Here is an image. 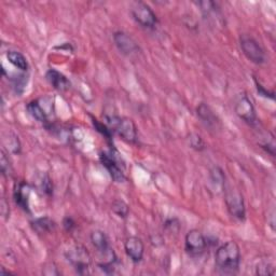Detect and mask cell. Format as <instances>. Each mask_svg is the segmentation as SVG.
Masks as SVG:
<instances>
[{
    "label": "cell",
    "instance_id": "6da1fadb",
    "mask_svg": "<svg viewBox=\"0 0 276 276\" xmlns=\"http://www.w3.org/2000/svg\"><path fill=\"white\" fill-rule=\"evenodd\" d=\"M215 262L218 270L224 274L238 272L241 262V249L234 241H230L217 249Z\"/></svg>",
    "mask_w": 276,
    "mask_h": 276
},
{
    "label": "cell",
    "instance_id": "7a4b0ae2",
    "mask_svg": "<svg viewBox=\"0 0 276 276\" xmlns=\"http://www.w3.org/2000/svg\"><path fill=\"white\" fill-rule=\"evenodd\" d=\"M106 122L108 128L112 132H116L125 141L133 143L137 140V128L133 120L117 116H107Z\"/></svg>",
    "mask_w": 276,
    "mask_h": 276
},
{
    "label": "cell",
    "instance_id": "3957f363",
    "mask_svg": "<svg viewBox=\"0 0 276 276\" xmlns=\"http://www.w3.org/2000/svg\"><path fill=\"white\" fill-rule=\"evenodd\" d=\"M224 197H226V204L228 207V210L234 218L239 220H244L246 216V209L244 204L243 195L241 194L238 189H235L232 186H226L224 183Z\"/></svg>",
    "mask_w": 276,
    "mask_h": 276
},
{
    "label": "cell",
    "instance_id": "277c9868",
    "mask_svg": "<svg viewBox=\"0 0 276 276\" xmlns=\"http://www.w3.org/2000/svg\"><path fill=\"white\" fill-rule=\"evenodd\" d=\"M240 45L244 55L250 62L255 63L257 65L264 64L267 62L266 52L256 39L248 36V34H242L240 38Z\"/></svg>",
    "mask_w": 276,
    "mask_h": 276
},
{
    "label": "cell",
    "instance_id": "5b68a950",
    "mask_svg": "<svg viewBox=\"0 0 276 276\" xmlns=\"http://www.w3.org/2000/svg\"><path fill=\"white\" fill-rule=\"evenodd\" d=\"M67 260L70 262L74 270L79 274H86L89 272L91 257L89 251L81 245H74L66 251Z\"/></svg>",
    "mask_w": 276,
    "mask_h": 276
},
{
    "label": "cell",
    "instance_id": "8992f818",
    "mask_svg": "<svg viewBox=\"0 0 276 276\" xmlns=\"http://www.w3.org/2000/svg\"><path fill=\"white\" fill-rule=\"evenodd\" d=\"M134 20L145 28H154L158 23L157 15L149 5L142 1H136L131 7Z\"/></svg>",
    "mask_w": 276,
    "mask_h": 276
},
{
    "label": "cell",
    "instance_id": "52a82bcc",
    "mask_svg": "<svg viewBox=\"0 0 276 276\" xmlns=\"http://www.w3.org/2000/svg\"><path fill=\"white\" fill-rule=\"evenodd\" d=\"M234 109L240 119L243 120L247 124L255 126L258 123L255 107L252 105L251 101L247 97V95L241 94L239 96L237 103H235Z\"/></svg>",
    "mask_w": 276,
    "mask_h": 276
},
{
    "label": "cell",
    "instance_id": "ba28073f",
    "mask_svg": "<svg viewBox=\"0 0 276 276\" xmlns=\"http://www.w3.org/2000/svg\"><path fill=\"white\" fill-rule=\"evenodd\" d=\"M185 245L188 254L192 256H199L205 251L207 246V241L204 235L202 234V232L199 231V230L193 229V230H190V231L187 233Z\"/></svg>",
    "mask_w": 276,
    "mask_h": 276
},
{
    "label": "cell",
    "instance_id": "9c48e42d",
    "mask_svg": "<svg viewBox=\"0 0 276 276\" xmlns=\"http://www.w3.org/2000/svg\"><path fill=\"white\" fill-rule=\"evenodd\" d=\"M100 159L103 166H105L106 170L109 172V175L111 176V178L114 181L123 182L125 180L124 172L122 170H121L117 160L114 159L113 155L111 157L110 154H108L106 152H102L100 155Z\"/></svg>",
    "mask_w": 276,
    "mask_h": 276
},
{
    "label": "cell",
    "instance_id": "30bf717a",
    "mask_svg": "<svg viewBox=\"0 0 276 276\" xmlns=\"http://www.w3.org/2000/svg\"><path fill=\"white\" fill-rule=\"evenodd\" d=\"M125 252L133 262H139L143 257L145 251V245L143 242L137 237H131L125 241L124 244Z\"/></svg>",
    "mask_w": 276,
    "mask_h": 276
},
{
    "label": "cell",
    "instance_id": "8fae6325",
    "mask_svg": "<svg viewBox=\"0 0 276 276\" xmlns=\"http://www.w3.org/2000/svg\"><path fill=\"white\" fill-rule=\"evenodd\" d=\"M113 40L119 51L125 55L133 54L138 50V45L133 38H131L128 34L118 32L113 34Z\"/></svg>",
    "mask_w": 276,
    "mask_h": 276
},
{
    "label": "cell",
    "instance_id": "7c38bea8",
    "mask_svg": "<svg viewBox=\"0 0 276 276\" xmlns=\"http://www.w3.org/2000/svg\"><path fill=\"white\" fill-rule=\"evenodd\" d=\"M197 112L199 118L202 120V122L205 124V126H207V128L212 130L218 128V125H219V120H218L217 116L214 113V111L211 110V108L209 106H207L204 103L200 104L197 108Z\"/></svg>",
    "mask_w": 276,
    "mask_h": 276
},
{
    "label": "cell",
    "instance_id": "4fadbf2b",
    "mask_svg": "<svg viewBox=\"0 0 276 276\" xmlns=\"http://www.w3.org/2000/svg\"><path fill=\"white\" fill-rule=\"evenodd\" d=\"M47 80L50 82L53 88L59 91H67L70 88V82L62 72L55 70V69H50L47 72Z\"/></svg>",
    "mask_w": 276,
    "mask_h": 276
},
{
    "label": "cell",
    "instance_id": "5bb4252c",
    "mask_svg": "<svg viewBox=\"0 0 276 276\" xmlns=\"http://www.w3.org/2000/svg\"><path fill=\"white\" fill-rule=\"evenodd\" d=\"M91 242L99 252L110 248L107 235L100 230H96V231L91 233Z\"/></svg>",
    "mask_w": 276,
    "mask_h": 276
},
{
    "label": "cell",
    "instance_id": "9a60e30c",
    "mask_svg": "<svg viewBox=\"0 0 276 276\" xmlns=\"http://www.w3.org/2000/svg\"><path fill=\"white\" fill-rule=\"evenodd\" d=\"M8 61L12 64L15 68L20 69L22 71H27L28 63L26 57L17 51H9L7 53Z\"/></svg>",
    "mask_w": 276,
    "mask_h": 276
},
{
    "label": "cell",
    "instance_id": "2e32d148",
    "mask_svg": "<svg viewBox=\"0 0 276 276\" xmlns=\"http://www.w3.org/2000/svg\"><path fill=\"white\" fill-rule=\"evenodd\" d=\"M15 202L19 204L23 209L28 210V198H30V189L27 185L22 183L15 189L14 193Z\"/></svg>",
    "mask_w": 276,
    "mask_h": 276
},
{
    "label": "cell",
    "instance_id": "e0dca14e",
    "mask_svg": "<svg viewBox=\"0 0 276 276\" xmlns=\"http://www.w3.org/2000/svg\"><path fill=\"white\" fill-rule=\"evenodd\" d=\"M27 110L30 112L31 116L38 120L39 122H45L48 119V113L45 112L42 106L40 105L38 101H33L27 105Z\"/></svg>",
    "mask_w": 276,
    "mask_h": 276
},
{
    "label": "cell",
    "instance_id": "ac0fdd59",
    "mask_svg": "<svg viewBox=\"0 0 276 276\" xmlns=\"http://www.w3.org/2000/svg\"><path fill=\"white\" fill-rule=\"evenodd\" d=\"M34 229L38 231L39 233H45L50 232L55 228V222L50 219L48 217L39 218V219L34 221Z\"/></svg>",
    "mask_w": 276,
    "mask_h": 276
},
{
    "label": "cell",
    "instance_id": "d6986e66",
    "mask_svg": "<svg viewBox=\"0 0 276 276\" xmlns=\"http://www.w3.org/2000/svg\"><path fill=\"white\" fill-rule=\"evenodd\" d=\"M111 209L114 214L119 216L120 218H123V219L129 216V212H130V207L123 200L113 201V203L111 205Z\"/></svg>",
    "mask_w": 276,
    "mask_h": 276
},
{
    "label": "cell",
    "instance_id": "ffe728a7",
    "mask_svg": "<svg viewBox=\"0 0 276 276\" xmlns=\"http://www.w3.org/2000/svg\"><path fill=\"white\" fill-rule=\"evenodd\" d=\"M257 275H274L275 274V268L272 263L268 261H261L257 264L256 268Z\"/></svg>",
    "mask_w": 276,
    "mask_h": 276
},
{
    "label": "cell",
    "instance_id": "44dd1931",
    "mask_svg": "<svg viewBox=\"0 0 276 276\" xmlns=\"http://www.w3.org/2000/svg\"><path fill=\"white\" fill-rule=\"evenodd\" d=\"M189 145L198 151L203 150L205 148V143L202 139V137L198 134H191L189 136Z\"/></svg>",
    "mask_w": 276,
    "mask_h": 276
},
{
    "label": "cell",
    "instance_id": "7402d4cb",
    "mask_svg": "<svg viewBox=\"0 0 276 276\" xmlns=\"http://www.w3.org/2000/svg\"><path fill=\"white\" fill-rule=\"evenodd\" d=\"M210 176H211V180L216 182L218 186H220L221 188H223L224 183H226V177H224V174L221 169L219 168H214L212 171L210 172Z\"/></svg>",
    "mask_w": 276,
    "mask_h": 276
},
{
    "label": "cell",
    "instance_id": "603a6c76",
    "mask_svg": "<svg viewBox=\"0 0 276 276\" xmlns=\"http://www.w3.org/2000/svg\"><path fill=\"white\" fill-rule=\"evenodd\" d=\"M93 124L95 126V129L99 131L102 135L105 136L108 140L111 139V130L108 128V125L100 123L99 120L96 119H93Z\"/></svg>",
    "mask_w": 276,
    "mask_h": 276
},
{
    "label": "cell",
    "instance_id": "cb8c5ba5",
    "mask_svg": "<svg viewBox=\"0 0 276 276\" xmlns=\"http://www.w3.org/2000/svg\"><path fill=\"white\" fill-rule=\"evenodd\" d=\"M1 172H2V175H4V176H9L11 174L10 162H9V160L5 158V154L3 152L1 155Z\"/></svg>",
    "mask_w": 276,
    "mask_h": 276
},
{
    "label": "cell",
    "instance_id": "d4e9b609",
    "mask_svg": "<svg viewBox=\"0 0 276 276\" xmlns=\"http://www.w3.org/2000/svg\"><path fill=\"white\" fill-rule=\"evenodd\" d=\"M256 84H257V89H258L259 94L264 96V97H269V99H271V100L274 99V93H273V92H269L266 89H263V86L259 84L258 82Z\"/></svg>",
    "mask_w": 276,
    "mask_h": 276
},
{
    "label": "cell",
    "instance_id": "484cf974",
    "mask_svg": "<svg viewBox=\"0 0 276 276\" xmlns=\"http://www.w3.org/2000/svg\"><path fill=\"white\" fill-rule=\"evenodd\" d=\"M63 223H64V228L67 230V231L70 232L71 230L76 227V223H74V221L71 219L70 217H66L64 221H63Z\"/></svg>",
    "mask_w": 276,
    "mask_h": 276
},
{
    "label": "cell",
    "instance_id": "4316f807",
    "mask_svg": "<svg viewBox=\"0 0 276 276\" xmlns=\"http://www.w3.org/2000/svg\"><path fill=\"white\" fill-rule=\"evenodd\" d=\"M42 186H43V189H44V191L47 192L48 194H50L52 192V186H51V181H50V178L47 176L45 177V179L43 180V183H42Z\"/></svg>",
    "mask_w": 276,
    "mask_h": 276
}]
</instances>
